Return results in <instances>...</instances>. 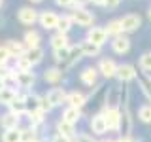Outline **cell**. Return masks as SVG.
<instances>
[{"label":"cell","mask_w":151,"mask_h":142,"mask_svg":"<svg viewBox=\"0 0 151 142\" xmlns=\"http://www.w3.org/2000/svg\"><path fill=\"white\" fill-rule=\"evenodd\" d=\"M70 15H72V21H74V25H78V27L91 28V27L94 25V13H93V12H89L87 8L72 9V12H70Z\"/></svg>","instance_id":"6da1fadb"},{"label":"cell","mask_w":151,"mask_h":142,"mask_svg":"<svg viewBox=\"0 0 151 142\" xmlns=\"http://www.w3.org/2000/svg\"><path fill=\"white\" fill-rule=\"evenodd\" d=\"M38 19H40V12L32 6H23L17 9V21L25 27H32L34 23H38Z\"/></svg>","instance_id":"7a4b0ae2"},{"label":"cell","mask_w":151,"mask_h":142,"mask_svg":"<svg viewBox=\"0 0 151 142\" xmlns=\"http://www.w3.org/2000/svg\"><path fill=\"white\" fill-rule=\"evenodd\" d=\"M102 114L106 117L108 131L110 133L121 131V110L119 108H102Z\"/></svg>","instance_id":"3957f363"},{"label":"cell","mask_w":151,"mask_h":142,"mask_svg":"<svg viewBox=\"0 0 151 142\" xmlns=\"http://www.w3.org/2000/svg\"><path fill=\"white\" fill-rule=\"evenodd\" d=\"M119 21H121V27H123V32H125V34L138 32L140 27H142V17L138 13H125Z\"/></svg>","instance_id":"277c9868"},{"label":"cell","mask_w":151,"mask_h":142,"mask_svg":"<svg viewBox=\"0 0 151 142\" xmlns=\"http://www.w3.org/2000/svg\"><path fill=\"white\" fill-rule=\"evenodd\" d=\"M110 44H111V51L115 55H127L132 47V40H130L129 34H121V36L111 38Z\"/></svg>","instance_id":"5b68a950"},{"label":"cell","mask_w":151,"mask_h":142,"mask_svg":"<svg viewBox=\"0 0 151 142\" xmlns=\"http://www.w3.org/2000/svg\"><path fill=\"white\" fill-rule=\"evenodd\" d=\"M98 72H100V76H104V78H115L117 76V70H119V64L115 63L113 59H110V57H102L100 61H98L96 64Z\"/></svg>","instance_id":"8992f818"},{"label":"cell","mask_w":151,"mask_h":142,"mask_svg":"<svg viewBox=\"0 0 151 142\" xmlns=\"http://www.w3.org/2000/svg\"><path fill=\"white\" fill-rule=\"evenodd\" d=\"M59 13L53 12V9H44V12H40V19H38V23H40L42 28H45V30H57V25H59Z\"/></svg>","instance_id":"52a82bcc"},{"label":"cell","mask_w":151,"mask_h":142,"mask_svg":"<svg viewBox=\"0 0 151 142\" xmlns=\"http://www.w3.org/2000/svg\"><path fill=\"white\" fill-rule=\"evenodd\" d=\"M85 38H87L89 42H93V44H96V46H104L108 42V32H106V28L104 27H96V25H93L91 28H87V34H85Z\"/></svg>","instance_id":"ba28073f"},{"label":"cell","mask_w":151,"mask_h":142,"mask_svg":"<svg viewBox=\"0 0 151 142\" xmlns=\"http://www.w3.org/2000/svg\"><path fill=\"white\" fill-rule=\"evenodd\" d=\"M66 97H68V93H66V89H64V87H51L49 91L45 93L47 102H49L53 108L66 104Z\"/></svg>","instance_id":"9c48e42d"},{"label":"cell","mask_w":151,"mask_h":142,"mask_svg":"<svg viewBox=\"0 0 151 142\" xmlns=\"http://www.w3.org/2000/svg\"><path fill=\"white\" fill-rule=\"evenodd\" d=\"M117 80L121 83H129V82H134L138 78V72H136V66L130 64V63H123L119 64V70H117Z\"/></svg>","instance_id":"30bf717a"},{"label":"cell","mask_w":151,"mask_h":142,"mask_svg":"<svg viewBox=\"0 0 151 142\" xmlns=\"http://www.w3.org/2000/svg\"><path fill=\"white\" fill-rule=\"evenodd\" d=\"M89 127H91V133L96 136H102L108 133V123H106V117H104V114H94L91 116V120H89Z\"/></svg>","instance_id":"8fae6325"},{"label":"cell","mask_w":151,"mask_h":142,"mask_svg":"<svg viewBox=\"0 0 151 142\" xmlns=\"http://www.w3.org/2000/svg\"><path fill=\"white\" fill-rule=\"evenodd\" d=\"M17 85V87H21L23 91H30L32 87L36 85V74L32 72H19L17 70V76H15V82H13Z\"/></svg>","instance_id":"7c38bea8"},{"label":"cell","mask_w":151,"mask_h":142,"mask_svg":"<svg viewBox=\"0 0 151 142\" xmlns=\"http://www.w3.org/2000/svg\"><path fill=\"white\" fill-rule=\"evenodd\" d=\"M98 76H100V72H98L96 66H87V68H83L81 74H79V82L83 85H87V87H93V85H96V82H98Z\"/></svg>","instance_id":"4fadbf2b"},{"label":"cell","mask_w":151,"mask_h":142,"mask_svg":"<svg viewBox=\"0 0 151 142\" xmlns=\"http://www.w3.org/2000/svg\"><path fill=\"white\" fill-rule=\"evenodd\" d=\"M63 76H64V68H60V66H49V68L44 70V82L57 85V83H60Z\"/></svg>","instance_id":"5bb4252c"},{"label":"cell","mask_w":151,"mask_h":142,"mask_svg":"<svg viewBox=\"0 0 151 142\" xmlns=\"http://www.w3.org/2000/svg\"><path fill=\"white\" fill-rule=\"evenodd\" d=\"M21 125V116H17V114L13 112H6L0 116V127H2L4 131L6 129H17V127Z\"/></svg>","instance_id":"9a60e30c"},{"label":"cell","mask_w":151,"mask_h":142,"mask_svg":"<svg viewBox=\"0 0 151 142\" xmlns=\"http://www.w3.org/2000/svg\"><path fill=\"white\" fill-rule=\"evenodd\" d=\"M8 110L9 112H13V114H17V116H25V114L28 112V104H27V93H19L17 95V99L13 101L12 104L8 106Z\"/></svg>","instance_id":"2e32d148"},{"label":"cell","mask_w":151,"mask_h":142,"mask_svg":"<svg viewBox=\"0 0 151 142\" xmlns=\"http://www.w3.org/2000/svg\"><path fill=\"white\" fill-rule=\"evenodd\" d=\"M78 46H79V51H81L83 57H98V55H100V51H102L100 46H96V44H93V42H89L87 38L79 40Z\"/></svg>","instance_id":"e0dca14e"},{"label":"cell","mask_w":151,"mask_h":142,"mask_svg":"<svg viewBox=\"0 0 151 142\" xmlns=\"http://www.w3.org/2000/svg\"><path fill=\"white\" fill-rule=\"evenodd\" d=\"M87 104V95L81 91H70L66 97V106H74V108H83Z\"/></svg>","instance_id":"ac0fdd59"},{"label":"cell","mask_w":151,"mask_h":142,"mask_svg":"<svg viewBox=\"0 0 151 142\" xmlns=\"http://www.w3.org/2000/svg\"><path fill=\"white\" fill-rule=\"evenodd\" d=\"M8 47V51L12 53L13 59H17V57H21V55H25L27 53V46H25V42L23 40H6V44H4Z\"/></svg>","instance_id":"d6986e66"},{"label":"cell","mask_w":151,"mask_h":142,"mask_svg":"<svg viewBox=\"0 0 151 142\" xmlns=\"http://www.w3.org/2000/svg\"><path fill=\"white\" fill-rule=\"evenodd\" d=\"M17 95H19V91L15 87H9V85H6L4 89H0V106H9L13 101L17 99Z\"/></svg>","instance_id":"ffe728a7"},{"label":"cell","mask_w":151,"mask_h":142,"mask_svg":"<svg viewBox=\"0 0 151 142\" xmlns=\"http://www.w3.org/2000/svg\"><path fill=\"white\" fill-rule=\"evenodd\" d=\"M55 133H59V135H64V136H70V138H76V125H72V123L64 121L63 117H60L59 121H57L55 125Z\"/></svg>","instance_id":"44dd1931"},{"label":"cell","mask_w":151,"mask_h":142,"mask_svg":"<svg viewBox=\"0 0 151 142\" xmlns=\"http://www.w3.org/2000/svg\"><path fill=\"white\" fill-rule=\"evenodd\" d=\"M49 46L51 49H63V47H68L70 46V38L68 34H63V32H55L53 36L49 38Z\"/></svg>","instance_id":"7402d4cb"},{"label":"cell","mask_w":151,"mask_h":142,"mask_svg":"<svg viewBox=\"0 0 151 142\" xmlns=\"http://www.w3.org/2000/svg\"><path fill=\"white\" fill-rule=\"evenodd\" d=\"M63 117L64 121H68V123H72V125H76L79 120H81V108H74V106H64V110H63Z\"/></svg>","instance_id":"603a6c76"},{"label":"cell","mask_w":151,"mask_h":142,"mask_svg":"<svg viewBox=\"0 0 151 142\" xmlns=\"http://www.w3.org/2000/svg\"><path fill=\"white\" fill-rule=\"evenodd\" d=\"M0 142H23V129H6L0 135Z\"/></svg>","instance_id":"cb8c5ba5"},{"label":"cell","mask_w":151,"mask_h":142,"mask_svg":"<svg viewBox=\"0 0 151 142\" xmlns=\"http://www.w3.org/2000/svg\"><path fill=\"white\" fill-rule=\"evenodd\" d=\"M23 42H25L27 49H32V47H40L42 36H40V32H38V30L30 28V30H27V32H25V36H23Z\"/></svg>","instance_id":"d4e9b609"},{"label":"cell","mask_w":151,"mask_h":142,"mask_svg":"<svg viewBox=\"0 0 151 142\" xmlns=\"http://www.w3.org/2000/svg\"><path fill=\"white\" fill-rule=\"evenodd\" d=\"M44 55H45V51H44V47H32V49H27V53L25 57L28 61H30V64L32 66H36V64H40L42 61H44Z\"/></svg>","instance_id":"484cf974"},{"label":"cell","mask_w":151,"mask_h":142,"mask_svg":"<svg viewBox=\"0 0 151 142\" xmlns=\"http://www.w3.org/2000/svg\"><path fill=\"white\" fill-rule=\"evenodd\" d=\"M130 129H132V117H130V112H129V102H125L123 112H121V133L123 135H129Z\"/></svg>","instance_id":"4316f807"},{"label":"cell","mask_w":151,"mask_h":142,"mask_svg":"<svg viewBox=\"0 0 151 142\" xmlns=\"http://www.w3.org/2000/svg\"><path fill=\"white\" fill-rule=\"evenodd\" d=\"M74 27V21H72V15L70 13H63L59 17V25H57V32H63V34H68Z\"/></svg>","instance_id":"83f0119b"},{"label":"cell","mask_w":151,"mask_h":142,"mask_svg":"<svg viewBox=\"0 0 151 142\" xmlns=\"http://www.w3.org/2000/svg\"><path fill=\"white\" fill-rule=\"evenodd\" d=\"M104 28H106V32H108V36H110V38H115V36L125 34L119 19H111V21H108V25H104Z\"/></svg>","instance_id":"f1b7e54d"},{"label":"cell","mask_w":151,"mask_h":142,"mask_svg":"<svg viewBox=\"0 0 151 142\" xmlns=\"http://www.w3.org/2000/svg\"><path fill=\"white\" fill-rule=\"evenodd\" d=\"M25 116L28 117V123H30V125L40 127V125H44V121H45V116H47V114H44L42 110H28Z\"/></svg>","instance_id":"f546056e"},{"label":"cell","mask_w":151,"mask_h":142,"mask_svg":"<svg viewBox=\"0 0 151 142\" xmlns=\"http://www.w3.org/2000/svg\"><path fill=\"white\" fill-rule=\"evenodd\" d=\"M70 55H72V46L53 51V59H55L57 64H66V63H68V59H70Z\"/></svg>","instance_id":"4dcf8cb0"},{"label":"cell","mask_w":151,"mask_h":142,"mask_svg":"<svg viewBox=\"0 0 151 142\" xmlns=\"http://www.w3.org/2000/svg\"><path fill=\"white\" fill-rule=\"evenodd\" d=\"M138 64H140V70L145 74H151V51H144L138 59Z\"/></svg>","instance_id":"1f68e13d"},{"label":"cell","mask_w":151,"mask_h":142,"mask_svg":"<svg viewBox=\"0 0 151 142\" xmlns=\"http://www.w3.org/2000/svg\"><path fill=\"white\" fill-rule=\"evenodd\" d=\"M15 70H19V72H30V70H32L30 61H28L25 55L17 57V59H15Z\"/></svg>","instance_id":"d6a6232c"},{"label":"cell","mask_w":151,"mask_h":142,"mask_svg":"<svg viewBox=\"0 0 151 142\" xmlns=\"http://www.w3.org/2000/svg\"><path fill=\"white\" fill-rule=\"evenodd\" d=\"M138 120L142 123H151V104H144V106H140Z\"/></svg>","instance_id":"836d02e7"},{"label":"cell","mask_w":151,"mask_h":142,"mask_svg":"<svg viewBox=\"0 0 151 142\" xmlns=\"http://www.w3.org/2000/svg\"><path fill=\"white\" fill-rule=\"evenodd\" d=\"M38 110H42L44 114H49L51 110H53V106H51V104L47 102L45 95H40V99H38Z\"/></svg>","instance_id":"e575fe53"},{"label":"cell","mask_w":151,"mask_h":142,"mask_svg":"<svg viewBox=\"0 0 151 142\" xmlns=\"http://www.w3.org/2000/svg\"><path fill=\"white\" fill-rule=\"evenodd\" d=\"M9 59H13V57L8 51V47L6 46H0V66H6L9 63Z\"/></svg>","instance_id":"d590c367"},{"label":"cell","mask_w":151,"mask_h":142,"mask_svg":"<svg viewBox=\"0 0 151 142\" xmlns=\"http://www.w3.org/2000/svg\"><path fill=\"white\" fill-rule=\"evenodd\" d=\"M74 142H96V140H94V136L89 135V133H78Z\"/></svg>","instance_id":"8d00e7d4"},{"label":"cell","mask_w":151,"mask_h":142,"mask_svg":"<svg viewBox=\"0 0 151 142\" xmlns=\"http://www.w3.org/2000/svg\"><path fill=\"white\" fill-rule=\"evenodd\" d=\"M138 83H140V89H142V93H144L145 97H147V101L151 102V89H149V87H151V82L147 83L145 80H140Z\"/></svg>","instance_id":"74e56055"},{"label":"cell","mask_w":151,"mask_h":142,"mask_svg":"<svg viewBox=\"0 0 151 142\" xmlns=\"http://www.w3.org/2000/svg\"><path fill=\"white\" fill-rule=\"evenodd\" d=\"M51 142H74V138H70V136H64V135H59V133H55V135L51 136Z\"/></svg>","instance_id":"f35d334b"},{"label":"cell","mask_w":151,"mask_h":142,"mask_svg":"<svg viewBox=\"0 0 151 142\" xmlns=\"http://www.w3.org/2000/svg\"><path fill=\"white\" fill-rule=\"evenodd\" d=\"M87 4H91V0H74V4H72V9L87 8Z\"/></svg>","instance_id":"ab89813d"},{"label":"cell","mask_w":151,"mask_h":142,"mask_svg":"<svg viewBox=\"0 0 151 142\" xmlns=\"http://www.w3.org/2000/svg\"><path fill=\"white\" fill-rule=\"evenodd\" d=\"M121 2H123V0H106V6H104V8H108V9H115V8H119V6H121Z\"/></svg>","instance_id":"60d3db41"},{"label":"cell","mask_w":151,"mask_h":142,"mask_svg":"<svg viewBox=\"0 0 151 142\" xmlns=\"http://www.w3.org/2000/svg\"><path fill=\"white\" fill-rule=\"evenodd\" d=\"M55 4H57L59 8H70V9H72L74 0H55Z\"/></svg>","instance_id":"b9f144b4"},{"label":"cell","mask_w":151,"mask_h":142,"mask_svg":"<svg viewBox=\"0 0 151 142\" xmlns=\"http://www.w3.org/2000/svg\"><path fill=\"white\" fill-rule=\"evenodd\" d=\"M115 142H136V140L132 138L130 135H121V136H119V138H117Z\"/></svg>","instance_id":"7bdbcfd3"},{"label":"cell","mask_w":151,"mask_h":142,"mask_svg":"<svg viewBox=\"0 0 151 142\" xmlns=\"http://www.w3.org/2000/svg\"><path fill=\"white\" fill-rule=\"evenodd\" d=\"M91 4H93V6H106V0H91Z\"/></svg>","instance_id":"ee69618b"},{"label":"cell","mask_w":151,"mask_h":142,"mask_svg":"<svg viewBox=\"0 0 151 142\" xmlns=\"http://www.w3.org/2000/svg\"><path fill=\"white\" fill-rule=\"evenodd\" d=\"M6 85H8V83H6V82H4V80H2V78H0V89H4V87H6Z\"/></svg>","instance_id":"f6af8a7d"},{"label":"cell","mask_w":151,"mask_h":142,"mask_svg":"<svg viewBox=\"0 0 151 142\" xmlns=\"http://www.w3.org/2000/svg\"><path fill=\"white\" fill-rule=\"evenodd\" d=\"M30 4H40V2H44V0H28Z\"/></svg>","instance_id":"bcb514c9"},{"label":"cell","mask_w":151,"mask_h":142,"mask_svg":"<svg viewBox=\"0 0 151 142\" xmlns=\"http://www.w3.org/2000/svg\"><path fill=\"white\" fill-rule=\"evenodd\" d=\"M147 15H149V21H151V6H149V12H147Z\"/></svg>","instance_id":"7dc6e473"},{"label":"cell","mask_w":151,"mask_h":142,"mask_svg":"<svg viewBox=\"0 0 151 142\" xmlns=\"http://www.w3.org/2000/svg\"><path fill=\"white\" fill-rule=\"evenodd\" d=\"M100 142H115V140H110V138H108V140H100Z\"/></svg>","instance_id":"c3c4849f"},{"label":"cell","mask_w":151,"mask_h":142,"mask_svg":"<svg viewBox=\"0 0 151 142\" xmlns=\"http://www.w3.org/2000/svg\"><path fill=\"white\" fill-rule=\"evenodd\" d=\"M2 4H4V0H0V8H2Z\"/></svg>","instance_id":"681fc988"},{"label":"cell","mask_w":151,"mask_h":142,"mask_svg":"<svg viewBox=\"0 0 151 142\" xmlns=\"http://www.w3.org/2000/svg\"><path fill=\"white\" fill-rule=\"evenodd\" d=\"M34 142H40V140H34Z\"/></svg>","instance_id":"f907efd6"},{"label":"cell","mask_w":151,"mask_h":142,"mask_svg":"<svg viewBox=\"0 0 151 142\" xmlns=\"http://www.w3.org/2000/svg\"><path fill=\"white\" fill-rule=\"evenodd\" d=\"M149 82H151V80H149Z\"/></svg>","instance_id":"816d5d0a"}]
</instances>
